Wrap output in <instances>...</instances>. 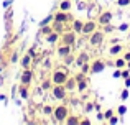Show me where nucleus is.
<instances>
[{"mask_svg": "<svg viewBox=\"0 0 130 125\" xmlns=\"http://www.w3.org/2000/svg\"><path fill=\"white\" fill-rule=\"evenodd\" d=\"M104 69H105V63L102 61V59H94V61L91 63L89 73H91V74H99V73H102Z\"/></svg>", "mask_w": 130, "mask_h": 125, "instance_id": "0eeeda50", "label": "nucleus"}, {"mask_svg": "<svg viewBox=\"0 0 130 125\" xmlns=\"http://www.w3.org/2000/svg\"><path fill=\"white\" fill-rule=\"evenodd\" d=\"M92 107H94L92 104H87V105H86V110H87V112H91V110H92Z\"/></svg>", "mask_w": 130, "mask_h": 125, "instance_id": "37998d69", "label": "nucleus"}, {"mask_svg": "<svg viewBox=\"0 0 130 125\" xmlns=\"http://www.w3.org/2000/svg\"><path fill=\"white\" fill-rule=\"evenodd\" d=\"M102 28H104L102 30L104 33H110L112 30H114V26H110V23H107V25H102Z\"/></svg>", "mask_w": 130, "mask_h": 125, "instance_id": "c85d7f7f", "label": "nucleus"}, {"mask_svg": "<svg viewBox=\"0 0 130 125\" xmlns=\"http://www.w3.org/2000/svg\"><path fill=\"white\" fill-rule=\"evenodd\" d=\"M54 84H53V81L51 79H44L43 82H41V91H51V87H53Z\"/></svg>", "mask_w": 130, "mask_h": 125, "instance_id": "4be33fe9", "label": "nucleus"}, {"mask_svg": "<svg viewBox=\"0 0 130 125\" xmlns=\"http://www.w3.org/2000/svg\"><path fill=\"white\" fill-rule=\"evenodd\" d=\"M119 30H122V31H125V30H128V25H127V23H122V25L119 26Z\"/></svg>", "mask_w": 130, "mask_h": 125, "instance_id": "c9c22d12", "label": "nucleus"}, {"mask_svg": "<svg viewBox=\"0 0 130 125\" xmlns=\"http://www.w3.org/2000/svg\"><path fill=\"white\" fill-rule=\"evenodd\" d=\"M84 63H89V53L81 51V55L76 56V61H74V64H76V66H83Z\"/></svg>", "mask_w": 130, "mask_h": 125, "instance_id": "4468645a", "label": "nucleus"}, {"mask_svg": "<svg viewBox=\"0 0 130 125\" xmlns=\"http://www.w3.org/2000/svg\"><path fill=\"white\" fill-rule=\"evenodd\" d=\"M112 115H114V110H112V109H109V110H107V112H105V114H104V117H105V119H107V120H109V119H110V117H112Z\"/></svg>", "mask_w": 130, "mask_h": 125, "instance_id": "f704fd0d", "label": "nucleus"}, {"mask_svg": "<svg viewBox=\"0 0 130 125\" xmlns=\"http://www.w3.org/2000/svg\"><path fill=\"white\" fill-rule=\"evenodd\" d=\"M53 30L58 33H63L64 31V23H58V22H53Z\"/></svg>", "mask_w": 130, "mask_h": 125, "instance_id": "393cba45", "label": "nucleus"}, {"mask_svg": "<svg viewBox=\"0 0 130 125\" xmlns=\"http://www.w3.org/2000/svg\"><path fill=\"white\" fill-rule=\"evenodd\" d=\"M97 26H99V23H97V20H89V22H84V26H83V33L81 35H84V36H89V35H92V33L97 30Z\"/></svg>", "mask_w": 130, "mask_h": 125, "instance_id": "423d86ee", "label": "nucleus"}, {"mask_svg": "<svg viewBox=\"0 0 130 125\" xmlns=\"http://www.w3.org/2000/svg\"><path fill=\"white\" fill-rule=\"evenodd\" d=\"M87 87H89V81H87V79H86V81H81V82H77V91H79V92H84Z\"/></svg>", "mask_w": 130, "mask_h": 125, "instance_id": "b1692460", "label": "nucleus"}, {"mask_svg": "<svg viewBox=\"0 0 130 125\" xmlns=\"http://www.w3.org/2000/svg\"><path fill=\"white\" fill-rule=\"evenodd\" d=\"M61 45H68V46H73L76 45V33L71 30V31H63L61 33V38H59Z\"/></svg>", "mask_w": 130, "mask_h": 125, "instance_id": "20e7f679", "label": "nucleus"}, {"mask_svg": "<svg viewBox=\"0 0 130 125\" xmlns=\"http://www.w3.org/2000/svg\"><path fill=\"white\" fill-rule=\"evenodd\" d=\"M114 66L117 67V69H124V67H127V61H125L124 59V56H122V58H115V63H114Z\"/></svg>", "mask_w": 130, "mask_h": 125, "instance_id": "412c9836", "label": "nucleus"}, {"mask_svg": "<svg viewBox=\"0 0 130 125\" xmlns=\"http://www.w3.org/2000/svg\"><path fill=\"white\" fill-rule=\"evenodd\" d=\"M122 51H124V46H122L120 43H114V45H110V48H109V55L115 56V58H117Z\"/></svg>", "mask_w": 130, "mask_h": 125, "instance_id": "f8f14e48", "label": "nucleus"}, {"mask_svg": "<svg viewBox=\"0 0 130 125\" xmlns=\"http://www.w3.org/2000/svg\"><path fill=\"white\" fill-rule=\"evenodd\" d=\"M31 81H33V71L30 69H23V73H22V77H20V84H25V86H30L31 84Z\"/></svg>", "mask_w": 130, "mask_h": 125, "instance_id": "9d476101", "label": "nucleus"}, {"mask_svg": "<svg viewBox=\"0 0 130 125\" xmlns=\"http://www.w3.org/2000/svg\"><path fill=\"white\" fill-rule=\"evenodd\" d=\"M31 63H33V58L28 55V53H26V55L22 58V61H20V64H22V67H23V69H28V67L31 66Z\"/></svg>", "mask_w": 130, "mask_h": 125, "instance_id": "a211bd4d", "label": "nucleus"}, {"mask_svg": "<svg viewBox=\"0 0 130 125\" xmlns=\"http://www.w3.org/2000/svg\"><path fill=\"white\" fill-rule=\"evenodd\" d=\"M79 122H81V120H79V117L71 115V114L66 117V120H64V123H68V125H79Z\"/></svg>", "mask_w": 130, "mask_h": 125, "instance_id": "aec40b11", "label": "nucleus"}, {"mask_svg": "<svg viewBox=\"0 0 130 125\" xmlns=\"http://www.w3.org/2000/svg\"><path fill=\"white\" fill-rule=\"evenodd\" d=\"M79 123H81V125H89V123H91V122H89V120H81Z\"/></svg>", "mask_w": 130, "mask_h": 125, "instance_id": "a18cd8bd", "label": "nucleus"}, {"mask_svg": "<svg viewBox=\"0 0 130 125\" xmlns=\"http://www.w3.org/2000/svg\"><path fill=\"white\" fill-rule=\"evenodd\" d=\"M117 5L119 7H128L130 5V0H117Z\"/></svg>", "mask_w": 130, "mask_h": 125, "instance_id": "c756f323", "label": "nucleus"}, {"mask_svg": "<svg viewBox=\"0 0 130 125\" xmlns=\"http://www.w3.org/2000/svg\"><path fill=\"white\" fill-rule=\"evenodd\" d=\"M18 94L23 100H28L30 99V86H25V84H20V89H18Z\"/></svg>", "mask_w": 130, "mask_h": 125, "instance_id": "2eb2a0df", "label": "nucleus"}, {"mask_svg": "<svg viewBox=\"0 0 130 125\" xmlns=\"http://www.w3.org/2000/svg\"><path fill=\"white\" fill-rule=\"evenodd\" d=\"M63 61H64V64H66V66H69L71 63H74V61H76V58H74V56H73V53H71V55H68V56H66V58H63Z\"/></svg>", "mask_w": 130, "mask_h": 125, "instance_id": "bb28decb", "label": "nucleus"}, {"mask_svg": "<svg viewBox=\"0 0 130 125\" xmlns=\"http://www.w3.org/2000/svg\"><path fill=\"white\" fill-rule=\"evenodd\" d=\"M104 40H105V33L95 30L92 35H89V45H91V46H99V45L104 43Z\"/></svg>", "mask_w": 130, "mask_h": 125, "instance_id": "39448f33", "label": "nucleus"}, {"mask_svg": "<svg viewBox=\"0 0 130 125\" xmlns=\"http://www.w3.org/2000/svg\"><path fill=\"white\" fill-rule=\"evenodd\" d=\"M83 26H84L83 20H73V26H71V30H73L76 35H81V33H83Z\"/></svg>", "mask_w": 130, "mask_h": 125, "instance_id": "dca6fc26", "label": "nucleus"}, {"mask_svg": "<svg viewBox=\"0 0 130 125\" xmlns=\"http://www.w3.org/2000/svg\"><path fill=\"white\" fill-rule=\"evenodd\" d=\"M59 38H61V33L58 31H51L50 35H46V43H50V45H56V43H59Z\"/></svg>", "mask_w": 130, "mask_h": 125, "instance_id": "ddd939ff", "label": "nucleus"}, {"mask_svg": "<svg viewBox=\"0 0 130 125\" xmlns=\"http://www.w3.org/2000/svg\"><path fill=\"white\" fill-rule=\"evenodd\" d=\"M124 59H125V61H130V51H127L124 55Z\"/></svg>", "mask_w": 130, "mask_h": 125, "instance_id": "a19ab883", "label": "nucleus"}, {"mask_svg": "<svg viewBox=\"0 0 130 125\" xmlns=\"http://www.w3.org/2000/svg\"><path fill=\"white\" fill-rule=\"evenodd\" d=\"M10 61H12V63H17V61H18V53H17V51L12 53V58H10Z\"/></svg>", "mask_w": 130, "mask_h": 125, "instance_id": "473e14b6", "label": "nucleus"}, {"mask_svg": "<svg viewBox=\"0 0 130 125\" xmlns=\"http://www.w3.org/2000/svg\"><path fill=\"white\" fill-rule=\"evenodd\" d=\"M112 18H114V13L109 12V10H105V12H102L101 15L97 16V23L99 25H107V23L112 22Z\"/></svg>", "mask_w": 130, "mask_h": 125, "instance_id": "1a4fd4ad", "label": "nucleus"}, {"mask_svg": "<svg viewBox=\"0 0 130 125\" xmlns=\"http://www.w3.org/2000/svg\"><path fill=\"white\" fill-rule=\"evenodd\" d=\"M53 110H54V107L50 105V104H46V105H43V115H46V117L53 115Z\"/></svg>", "mask_w": 130, "mask_h": 125, "instance_id": "5701e85b", "label": "nucleus"}, {"mask_svg": "<svg viewBox=\"0 0 130 125\" xmlns=\"http://www.w3.org/2000/svg\"><path fill=\"white\" fill-rule=\"evenodd\" d=\"M128 97V91H124V92H122V100H125Z\"/></svg>", "mask_w": 130, "mask_h": 125, "instance_id": "58836bf2", "label": "nucleus"}, {"mask_svg": "<svg viewBox=\"0 0 130 125\" xmlns=\"http://www.w3.org/2000/svg\"><path fill=\"white\" fill-rule=\"evenodd\" d=\"M28 55L31 56V58H35V48H31V49H30V51H28Z\"/></svg>", "mask_w": 130, "mask_h": 125, "instance_id": "79ce46f5", "label": "nucleus"}, {"mask_svg": "<svg viewBox=\"0 0 130 125\" xmlns=\"http://www.w3.org/2000/svg\"><path fill=\"white\" fill-rule=\"evenodd\" d=\"M122 77H124V79H127V77H130V69H122Z\"/></svg>", "mask_w": 130, "mask_h": 125, "instance_id": "2f4dec72", "label": "nucleus"}, {"mask_svg": "<svg viewBox=\"0 0 130 125\" xmlns=\"http://www.w3.org/2000/svg\"><path fill=\"white\" fill-rule=\"evenodd\" d=\"M71 48H73V46L61 45V43H59V46H58V49H56V55L59 56L61 59H63V58H66L68 55H71V53H73V51H71Z\"/></svg>", "mask_w": 130, "mask_h": 125, "instance_id": "9b49d317", "label": "nucleus"}, {"mask_svg": "<svg viewBox=\"0 0 130 125\" xmlns=\"http://www.w3.org/2000/svg\"><path fill=\"white\" fill-rule=\"evenodd\" d=\"M128 41H130V30H128Z\"/></svg>", "mask_w": 130, "mask_h": 125, "instance_id": "de8ad7c7", "label": "nucleus"}, {"mask_svg": "<svg viewBox=\"0 0 130 125\" xmlns=\"http://www.w3.org/2000/svg\"><path fill=\"white\" fill-rule=\"evenodd\" d=\"M109 123H112V125H114V123H119V117L117 115H112L110 119H109Z\"/></svg>", "mask_w": 130, "mask_h": 125, "instance_id": "72a5a7b5", "label": "nucleus"}, {"mask_svg": "<svg viewBox=\"0 0 130 125\" xmlns=\"http://www.w3.org/2000/svg\"><path fill=\"white\" fill-rule=\"evenodd\" d=\"M68 77H69V74H68L66 69H56V71H53V74H51L53 84H64L68 81Z\"/></svg>", "mask_w": 130, "mask_h": 125, "instance_id": "7ed1b4c3", "label": "nucleus"}, {"mask_svg": "<svg viewBox=\"0 0 130 125\" xmlns=\"http://www.w3.org/2000/svg\"><path fill=\"white\" fill-rule=\"evenodd\" d=\"M125 112H127V107H125V105H120V107H119V110H117L119 115H125Z\"/></svg>", "mask_w": 130, "mask_h": 125, "instance_id": "7c9ffc66", "label": "nucleus"}, {"mask_svg": "<svg viewBox=\"0 0 130 125\" xmlns=\"http://www.w3.org/2000/svg\"><path fill=\"white\" fill-rule=\"evenodd\" d=\"M64 87L68 89V92L69 91H74L77 87V81H76V77H68V81L64 82Z\"/></svg>", "mask_w": 130, "mask_h": 125, "instance_id": "f3484780", "label": "nucleus"}, {"mask_svg": "<svg viewBox=\"0 0 130 125\" xmlns=\"http://www.w3.org/2000/svg\"><path fill=\"white\" fill-rule=\"evenodd\" d=\"M51 96L56 100H66L68 97V89L64 87V84H54L51 87Z\"/></svg>", "mask_w": 130, "mask_h": 125, "instance_id": "f03ea898", "label": "nucleus"}, {"mask_svg": "<svg viewBox=\"0 0 130 125\" xmlns=\"http://www.w3.org/2000/svg\"><path fill=\"white\" fill-rule=\"evenodd\" d=\"M71 7H73V0H61L59 2V10H63V12H69Z\"/></svg>", "mask_w": 130, "mask_h": 125, "instance_id": "6ab92c4d", "label": "nucleus"}, {"mask_svg": "<svg viewBox=\"0 0 130 125\" xmlns=\"http://www.w3.org/2000/svg\"><path fill=\"white\" fill-rule=\"evenodd\" d=\"M125 87H127V89L130 87V77H127V79H125Z\"/></svg>", "mask_w": 130, "mask_h": 125, "instance_id": "c03bdc74", "label": "nucleus"}, {"mask_svg": "<svg viewBox=\"0 0 130 125\" xmlns=\"http://www.w3.org/2000/svg\"><path fill=\"white\" fill-rule=\"evenodd\" d=\"M69 20H73V16L68 12H63V10H59V12H56L53 15V22H58V23H64V25H66Z\"/></svg>", "mask_w": 130, "mask_h": 125, "instance_id": "6e6552de", "label": "nucleus"}, {"mask_svg": "<svg viewBox=\"0 0 130 125\" xmlns=\"http://www.w3.org/2000/svg\"><path fill=\"white\" fill-rule=\"evenodd\" d=\"M43 66L46 67V69H48V67H51V59H44V64H43Z\"/></svg>", "mask_w": 130, "mask_h": 125, "instance_id": "e433bc0d", "label": "nucleus"}, {"mask_svg": "<svg viewBox=\"0 0 130 125\" xmlns=\"http://www.w3.org/2000/svg\"><path fill=\"white\" fill-rule=\"evenodd\" d=\"M69 115V109H68V105H64V104H61V105H56L53 110V119L54 122L58 123H64V120H66V117Z\"/></svg>", "mask_w": 130, "mask_h": 125, "instance_id": "f257e3e1", "label": "nucleus"}, {"mask_svg": "<svg viewBox=\"0 0 130 125\" xmlns=\"http://www.w3.org/2000/svg\"><path fill=\"white\" fill-rule=\"evenodd\" d=\"M74 77H76L77 82H81V81H86V79H87V77H86V73H79V74H76Z\"/></svg>", "mask_w": 130, "mask_h": 125, "instance_id": "cd10ccee", "label": "nucleus"}, {"mask_svg": "<svg viewBox=\"0 0 130 125\" xmlns=\"http://www.w3.org/2000/svg\"><path fill=\"white\" fill-rule=\"evenodd\" d=\"M51 31H53V25H51V26H50V25H43V26H41V31H40V33L46 36V35H50Z\"/></svg>", "mask_w": 130, "mask_h": 125, "instance_id": "a878e982", "label": "nucleus"}, {"mask_svg": "<svg viewBox=\"0 0 130 125\" xmlns=\"http://www.w3.org/2000/svg\"><path fill=\"white\" fill-rule=\"evenodd\" d=\"M97 120H105V117H104V114H102V112L97 114Z\"/></svg>", "mask_w": 130, "mask_h": 125, "instance_id": "ea45409f", "label": "nucleus"}, {"mask_svg": "<svg viewBox=\"0 0 130 125\" xmlns=\"http://www.w3.org/2000/svg\"><path fill=\"white\" fill-rule=\"evenodd\" d=\"M127 67H128V69H130V61H127Z\"/></svg>", "mask_w": 130, "mask_h": 125, "instance_id": "49530a36", "label": "nucleus"}, {"mask_svg": "<svg viewBox=\"0 0 130 125\" xmlns=\"http://www.w3.org/2000/svg\"><path fill=\"white\" fill-rule=\"evenodd\" d=\"M120 76H122V69H117L114 73V77H120Z\"/></svg>", "mask_w": 130, "mask_h": 125, "instance_id": "4c0bfd02", "label": "nucleus"}]
</instances>
